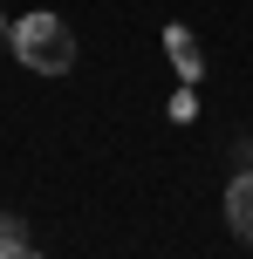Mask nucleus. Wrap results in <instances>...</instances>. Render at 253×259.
<instances>
[{
	"label": "nucleus",
	"mask_w": 253,
	"mask_h": 259,
	"mask_svg": "<svg viewBox=\"0 0 253 259\" xmlns=\"http://www.w3.org/2000/svg\"><path fill=\"white\" fill-rule=\"evenodd\" d=\"M226 219H233V232L253 246V170H240V178L226 184Z\"/></svg>",
	"instance_id": "nucleus-3"
},
{
	"label": "nucleus",
	"mask_w": 253,
	"mask_h": 259,
	"mask_svg": "<svg viewBox=\"0 0 253 259\" xmlns=\"http://www.w3.org/2000/svg\"><path fill=\"white\" fill-rule=\"evenodd\" d=\"M0 259H41V252L27 246V239H14V246H0Z\"/></svg>",
	"instance_id": "nucleus-4"
},
{
	"label": "nucleus",
	"mask_w": 253,
	"mask_h": 259,
	"mask_svg": "<svg viewBox=\"0 0 253 259\" xmlns=\"http://www.w3.org/2000/svg\"><path fill=\"white\" fill-rule=\"evenodd\" d=\"M164 55H171V68H178L185 82H199V75H205V48L185 34V27H164Z\"/></svg>",
	"instance_id": "nucleus-2"
},
{
	"label": "nucleus",
	"mask_w": 253,
	"mask_h": 259,
	"mask_svg": "<svg viewBox=\"0 0 253 259\" xmlns=\"http://www.w3.org/2000/svg\"><path fill=\"white\" fill-rule=\"evenodd\" d=\"M14 55H21V68H34V75H68L76 68V34H68V21H55V14H21V21L7 27Z\"/></svg>",
	"instance_id": "nucleus-1"
},
{
	"label": "nucleus",
	"mask_w": 253,
	"mask_h": 259,
	"mask_svg": "<svg viewBox=\"0 0 253 259\" xmlns=\"http://www.w3.org/2000/svg\"><path fill=\"white\" fill-rule=\"evenodd\" d=\"M0 34H7V14H0Z\"/></svg>",
	"instance_id": "nucleus-6"
},
{
	"label": "nucleus",
	"mask_w": 253,
	"mask_h": 259,
	"mask_svg": "<svg viewBox=\"0 0 253 259\" xmlns=\"http://www.w3.org/2000/svg\"><path fill=\"white\" fill-rule=\"evenodd\" d=\"M14 239H21V225H14L7 211H0V246H14Z\"/></svg>",
	"instance_id": "nucleus-5"
}]
</instances>
